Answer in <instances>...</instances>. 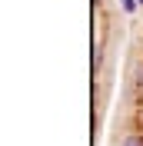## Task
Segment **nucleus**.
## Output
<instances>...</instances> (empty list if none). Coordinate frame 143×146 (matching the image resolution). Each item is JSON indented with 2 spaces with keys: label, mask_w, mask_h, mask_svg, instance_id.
<instances>
[{
  "label": "nucleus",
  "mask_w": 143,
  "mask_h": 146,
  "mask_svg": "<svg viewBox=\"0 0 143 146\" xmlns=\"http://www.w3.org/2000/svg\"><path fill=\"white\" fill-rule=\"evenodd\" d=\"M120 146H143V133H126Z\"/></svg>",
  "instance_id": "nucleus-1"
},
{
  "label": "nucleus",
  "mask_w": 143,
  "mask_h": 146,
  "mask_svg": "<svg viewBox=\"0 0 143 146\" xmlns=\"http://www.w3.org/2000/svg\"><path fill=\"white\" fill-rule=\"evenodd\" d=\"M120 7H123V10H126V13H133V10H136V7H140V3H136V0H120Z\"/></svg>",
  "instance_id": "nucleus-2"
},
{
  "label": "nucleus",
  "mask_w": 143,
  "mask_h": 146,
  "mask_svg": "<svg viewBox=\"0 0 143 146\" xmlns=\"http://www.w3.org/2000/svg\"><path fill=\"white\" fill-rule=\"evenodd\" d=\"M136 83H143V60H140V73H136Z\"/></svg>",
  "instance_id": "nucleus-3"
},
{
  "label": "nucleus",
  "mask_w": 143,
  "mask_h": 146,
  "mask_svg": "<svg viewBox=\"0 0 143 146\" xmlns=\"http://www.w3.org/2000/svg\"><path fill=\"white\" fill-rule=\"evenodd\" d=\"M136 3H140V7H143V0H136Z\"/></svg>",
  "instance_id": "nucleus-4"
}]
</instances>
